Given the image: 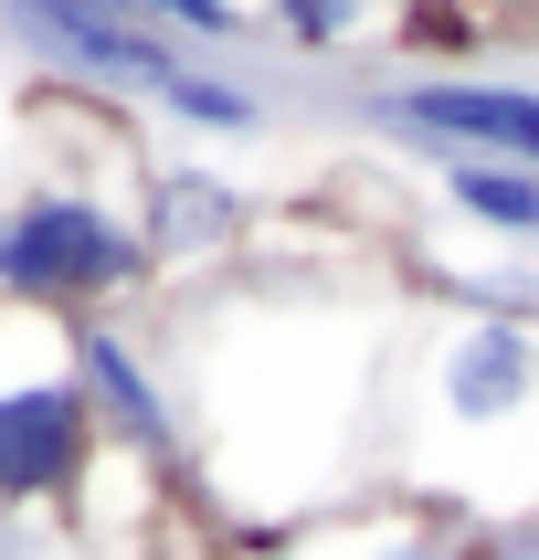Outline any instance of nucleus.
<instances>
[{
  "mask_svg": "<svg viewBox=\"0 0 539 560\" xmlns=\"http://www.w3.org/2000/svg\"><path fill=\"white\" fill-rule=\"evenodd\" d=\"M149 276V233L117 222L95 190H22L0 212V296L32 317L63 307H106Z\"/></svg>",
  "mask_w": 539,
  "mask_h": 560,
  "instance_id": "f257e3e1",
  "label": "nucleus"
},
{
  "mask_svg": "<svg viewBox=\"0 0 539 560\" xmlns=\"http://www.w3.org/2000/svg\"><path fill=\"white\" fill-rule=\"evenodd\" d=\"M11 349V328H0ZM95 402L74 381V349H32V360H0V508H54L85 487L95 466Z\"/></svg>",
  "mask_w": 539,
  "mask_h": 560,
  "instance_id": "f03ea898",
  "label": "nucleus"
},
{
  "mask_svg": "<svg viewBox=\"0 0 539 560\" xmlns=\"http://www.w3.org/2000/svg\"><path fill=\"white\" fill-rule=\"evenodd\" d=\"M434 412L455 434H497L518 412H539V328L529 317H466L455 339L434 349Z\"/></svg>",
  "mask_w": 539,
  "mask_h": 560,
  "instance_id": "7ed1b4c3",
  "label": "nucleus"
},
{
  "mask_svg": "<svg viewBox=\"0 0 539 560\" xmlns=\"http://www.w3.org/2000/svg\"><path fill=\"white\" fill-rule=\"evenodd\" d=\"M391 117L444 138L455 159H507V170L539 180V85H507V74H423V85H402Z\"/></svg>",
  "mask_w": 539,
  "mask_h": 560,
  "instance_id": "20e7f679",
  "label": "nucleus"
},
{
  "mask_svg": "<svg viewBox=\"0 0 539 560\" xmlns=\"http://www.w3.org/2000/svg\"><path fill=\"white\" fill-rule=\"evenodd\" d=\"M11 22L43 43L54 63H74V74H95V85H169L180 74V54H169V32L149 22H106V11H85V0H0Z\"/></svg>",
  "mask_w": 539,
  "mask_h": 560,
  "instance_id": "39448f33",
  "label": "nucleus"
},
{
  "mask_svg": "<svg viewBox=\"0 0 539 560\" xmlns=\"http://www.w3.org/2000/svg\"><path fill=\"white\" fill-rule=\"evenodd\" d=\"M74 381H85V402H95V434L127 444V455H149V466H169L180 455V423H169V402H159V381L138 371V349L117 339V328H74Z\"/></svg>",
  "mask_w": 539,
  "mask_h": 560,
  "instance_id": "423d86ee",
  "label": "nucleus"
},
{
  "mask_svg": "<svg viewBox=\"0 0 539 560\" xmlns=\"http://www.w3.org/2000/svg\"><path fill=\"white\" fill-rule=\"evenodd\" d=\"M444 201H455L466 222H487V233L539 244V180L507 170V159H444Z\"/></svg>",
  "mask_w": 539,
  "mask_h": 560,
  "instance_id": "0eeeda50",
  "label": "nucleus"
},
{
  "mask_svg": "<svg viewBox=\"0 0 539 560\" xmlns=\"http://www.w3.org/2000/svg\"><path fill=\"white\" fill-rule=\"evenodd\" d=\"M159 106H169L180 127H222V138H244V127L265 117V106H254V85H233V74H212V63H180V74L159 85Z\"/></svg>",
  "mask_w": 539,
  "mask_h": 560,
  "instance_id": "6e6552de",
  "label": "nucleus"
},
{
  "mask_svg": "<svg viewBox=\"0 0 539 560\" xmlns=\"http://www.w3.org/2000/svg\"><path fill=\"white\" fill-rule=\"evenodd\" d=\"M138 22L149 32H190V43H233L244 11H233V0H138Z\"/></svg>",
  "mask_w": 539,
  "mask_h": 560,
  "instance_id": "1a4fd4ad",
  "label": "nucleus"
},
{
  "mask_svg": "<svg viewBox=\"0 0 539 560\" xmlns=\"http://www.w3.org/2000/svg\"><path fill=\"white\" fill-rule=\"evenodd\" d=\"M285 43H349L360 32V0H276Z\"/></svg>",
  "mask_w": 539,
  "mask_h": 560,
  "instance_id": "9d476101",
  "label": "nucleus"
}]
</instances>
